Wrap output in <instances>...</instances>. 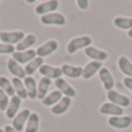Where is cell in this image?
<instances>
[{"instance_id": "6", "label": "cell", "mask_w": 132, "mask_h": 132, "mask_svg": "<svg viewBox=\"0 0 132 132\" xmlns=\"http://www.w3.org/2000/svg\"><path fill=\"white\" fill-rule=\"evenodd\" d=\"M108 124L114 129H118V130H123V129H128L132 124V117L131 116H112L109 117L108 119Z\"/></svg>"}, {"instance_id": "28", "label": "cell", "mask_w": 132, "mask_h": 132, "mask_svg": "<svg viewBox=\"0 0 132 132\" xmlns=\"http://www.w3.org/2000/svg\"><path fill=\"white\" fill-rule=\"evenodd\" d=\"M115 27L124 30L132 29V18H124V16H117L112 21Z\"/></svg>"}, {"instance_id": "16", "label": "cell", "mask_w": 132, "mask_h": 132, "mask_svg": "<svg viewBox=\"0 0 132 132\" xmlns=\"http://www.w3.org/2000/svg\"><path fill=\"white\" fill-rule=\"evenodd\" d=\"M21 102H22V98H20L18 95H14L13 97H11L8 107H7L6 111H5L7 118L13 119L14 117L19 114V109H20V107H21Z\"/></svg>"}, {"instance_id": "21", "label": "cell", "mask_w": 132, "mask_h": 132, "mask_svg": "<svg viewBox=\"0 0 132 132\" xmlns=\"http://www.w3.org/2000/svg\"><path fill=\"white\" fill-rule=\"evenodd\" d=\"M63 74L66 75L68 78H73V79H77V78L82 77V67L80 66H73L70 64H64L60 67Z\"/></svg>"}, {"instance_id": "12", "label": "cell", "mask_w": 132, "mask_h": 132, "mask_svg": "<svg viewBox=\"0 0 132 132\" xmlns=\"http://www.w3.org/2000/svg\"><path fill=\"white\" fill-rule=\"evenodd\" d=\"M55 86L57 87V90H59L64 96H67V97L72 98L77 95L75 89L73 88L66 80L63 79V78H59V79L55 80Z\"/></svg>"}, {"instance_id": "4", "label": "cell", "mask_w": 132, "mask_h": 132, "mask_svg": "<svg viewBox=\"0 0 132 132\" xmlns=\"http://www.w3.org/2000/svg\"><path fill=\"white\" fill-rule=\"evenodd\" d=\"M41 22L45 26H65L66 18L62 13L53 12V13L41 16Z\"/></svg>"}, {"instance_id": "3", "label": "cell", "mask_w": 132, "mask_h": 132, "mask_svg": "<svg viewBox=\"0 0 132 132\" xmlns=\"http://www.w3.org/2000/svg\"><path fill=\"white\" fill-rule=\"evenodd\" d=\"M24 38V32L16 30V31H1L0 32V41L5 44L14 45L18 44Z\"/></svg>"}, {"instance_id": "1", "label": "cell", "mask_w": 132, "mask_h": 132, "mask_svg": "<svg viewBox=\"0 0 132 132\" xmlns=\"http://www.w3.org/2000/svg\"><path fill=\"white\" fill-rule=\"evenodd\" d=\"M92 44V37L84 35V36H79V37H74L72 38L66 45V51L70 55L75 53L78 50L80 49H86L88 46H90Z\"/></svg>"}, {"instance_id": "32", "label": "cell", "mask_w": 132, "mask_h": 132, "mask_svg": "<svg viewBox=\"0 0 132 132\" xmlns=\"http://www.w3.org/2000/svg\"><path fill=\"white\" fill-rule=\"evenodd\" d=\"M77 5L81 11H86V9L89 7V1L88 0H78Z\"/></svg>"}, {"instance_id": "9", "label": "cell", "mask_w": 132, "mask_h": 132, "mask_svg": "<svg viewBox=\"0 0 132 132\" xmlns=\"http://www.w3.org/2000/svg\"><path fill=\"white\" fill-rule=\"evenodd\" d=\"M58 49V42L56 39H50V41L45 42L44 44H42L41 46H38L36 50V55L37 57H48V56L52 55L56 50Z\"/></svg>"}, {"instance_id": "30", "label": "cell", "mask_w": 132, "mask_h": 132, "mask_svg": "<svg viewBox=\"0 0 132 132\" xmlns=\"http://www.w3.org/2000/svg\"><path fill=\"white\" fill-rule=\"evenodd\" d=\"M9 96L5 93L2 89H0V110L1 111H6L7 107H8V103H9Z\"/></svg>"}, {"instance_id": "20", "label": "cell", "mask_w": 132, "mask_h": 132, "mask_svg": "<svg viewBox=\"0 0 132 132\" xmlns=\"http://www.w3.org/2000/svg\"><path fill=\"white\" fill-rule=\"evenodd\" d=\"M23 84L24 87L27 89V94H28V98L30 100H35L37 98V84L36 80L32 77H26L23 79Z\"/></svg>"}, {"instance_id": "2", "label": "cell", "mask_w": 132, "mask_h": 132, "mask_svg": "<svg viewBox=\"0 0 132 132\" xmlns=\"http://www.w3.org/2000/svg\"><path fill=\"white\" fill-rule=\"evenodd\" d=\"M107 97H108V100H109V102L114 103V104L118 105V107H121V108H126L131 104V100L128 96L118 93V92H116L115 89H111V90L107 92Z\"/></svg>"}, {"instance_id": "29", "label": "cell", "mask_w": 132, "mask_h": 132, "mask_svg": "<svg viewBox=\"0 0 132 132\" xmlns=\"http://www.w3.org/2000/svg\"><path fill=\"white\" fill-rule=\"evenodd\" d=\"M0 89H2L9 97H13L15 95V90H14V87L12 85V80L7 79L4 75H0Z\"/></svg>"}, {"instance_id": "18", "label": "cell", "mask_w": 132, "mask_h": 132, "mask_svg": "<svg viewBox=\"0 0 132 132\" xmlns=\"http://www.w3.org/2000/svg\"><path fill=\"white\" fill-rule=\"evenodd\" d=\"M7 68H8L9 72L14 75V78H19V79L23 80L27 77L26 72H24V68L20 64H18L14 59H12V58H9V59L7 60Z\"/></svg>"}, {"instance_id": "36", "label": "cell", "mask_w": 132, "mask_h": 132, "mask_svg": "<svg viewBox=\"0 0 132 132\" xmlns=\"http://www.w3.org/2000/svg\"><path fill=\"white\" fill-rule=\"evenodd\" d=\"M0 132H5V131H4V129H1V128H0Z\"/></svg>"}, {"instance_id": "11", "label": "cell", "mask_w": 132, "mask_h": 132, "mask_svg": "<svg viewBox=\"0 0 132 132\" xmlns=\"http://www.w3.org/2000/svg\"><path fill=\"white\" fill-rule=\"evenodd\" d=\"M98 78H100L101 82H102L103 87L107 92L114 89L115 86V79L112 77V74L110 73V71L108 70L107 67H102L100 71H98Z\"/></svg>"}, {"instance_id": "5", "label": "cell", "mask_w": 132, "mask_h": 132, "mask_svg": "<svg viewBox=\"0 0 132 132\" xmlns=\"http://www.w3.org/2000/svg\"><path fill=\"white\" fill-rule=\"evenodd\" d=\"M58 7H59V1H57V0H48V1H43L37 5L35 7V13L43 16L46 15V14L56 12V9Z\"/></svg>"}, {"instance_id": "23", "label": "cell", "mask_w": 132, "mask_h": 132, "mask_svg": "<svg viewBox=\"0 0 132 132\" xmlns=\"http://www.w3.org/2000/svg\"><path fill=\"white\" fill-rule=\"evenodd\" d=\"M63 96L64 95H63L59 90H53V92H51L50 94H48V95L42 100V104L45 105V107H51L52 108L56 103H58L60 100H62Z\"/></svg>"}, {"instance_id": "27", "label": "cell", "mask_w": 132, "mask_h": 132, "mask_svg": "<svg viewBox=\"0 0 132 132\" xmlns=\"http://www.w3.org/2000/svg\"><path fill=\"white\" fill-rule=\"evenodd\" d=\"M118 68L128 78H132V63L130 62V59L128 57L121 56L118 58Z\"/></svg>"}, {"instance_id": "8", "label": "cell", "mask_w": 132, "mask_h": 132, "mask_svg": "<svg viewBox=\"0 0 132 132\" xmlns=\"http://www.w3.org/2000/svg\"><path fill=\"white\" fill-rule=\"evenodd\" d=\"M37 57L36 55V50H27V51H21V52H15L12 55V59H14L18 64H26L27 65L28 63H30L31 60H34L35 58Z\"/></svg>"}, {"instance_id": "10", "label": "cell", "mask_w": 132, "mask_h": 132, "mask_svg": "<svg viewBox=\"0 0 132 132\" xmlns=\"http://www.w3.org/2000/svg\"><path fill=\"white\" fill-rule=\"evenodd\" d=\"M103 67L102 62H95L92 60L88 64H86L85 67H82V78L85 80H89L90 78H93L96 73H98V71Z\"/></svg>"}, {"instance_id": "34", "label": "cell", "mask_w": 132, "mask_h": 132, "mask_svg": "<svg viewBox=\"0 0 132 132\" xmlns=\"http://www.w3.org/2000/svg\"><path fill=\"white\" fill-rule=\"evenodd\" d=\"M4 131L5 132H18L12 125H5L4 126Z\"/></svg>"}, {"instance_id": "14", "label": "cell", "mask_w": 132, "mask_h": 132, "mask_svg": "<svg viewBox=\"0 0 132 132\" xmlns=\"http://www.w3.org/2000/svg\"><path fill=\"white\" fill-rule=\"evenodd\" d=\"M39 73H41L42 75H43L44 78H48V79H59V78H62V70H60V67H55V66H51V65H42L41 68H39Z\"/></svg>"}, {"instance_id": "17", "label": "cell", "mask_w": 132, "mask_h": 132, "mask_svg": "<svg viewBox=\"0 0 132 132\" xmlns=\"http://www.w3.org/2000/svg\"><path fill=\"white\" fill-rule=\"evenodd\" d=\"M71 103H72V98L67 97V96H63L62 100L51 108V112L53 115H57V116L65 114L68 110V108L71 107Z\"/></svg>"}, {"instance_id": "31", "label": "cell", "mask_w": 132, "mask_h": 132, "mask_svg": "<svg viewBox=\"0 0 132 132\" xmlns=\"http://www.w3.org/2000/svg\"><path fill=\"white\" fill-rule=\"evenodd\" d=\"M15 46L14 45H9V44H5V43H0V55H13L15 52Z\"/></svg>"}, {"instance_id": "13", "label": "cell", "mask_w": 132, "mask_h": 132, "mask_svg": "<svg viewBox=\"0 0 132 132\" xmlns=\"http://www.w3.org/2000/svg\"><path fill=\"white\" fill-rule=\"evenodd\" d=\"M85 55L88 58H90L92 60H95V62H104L109 57L108 52H105L104 50H100V49L92 45L85 49Z\"/></svg>"}, {"instance_id": "26", "label": "cell", "mask_w": 132, "mask_h": 132, "mask_svg": "<svg viewBox=\"0 0 132 132\" xmlns=\"http://www.w3.org/2000/svg\"><path fill=\"white\" fill-rule=\"evenodd\" d=\"M12 85H13L14 90H15V95H18L20 98H28L27 89L24 87L23 80L19 79V78H13L12 79Z\"/></svg>"}, {"instance_id": "24", "label": "cell", "mask_w": 132, "mask_h": 132, "mask_svg": "<svg viewBox=\"0 0 132 132\" xmlns=\"http://www.w3.org/2000/svg\"><path fill=\"white\" fill-rule=\"evenodd\" d=\"M39 129V115L37 112H31L27 121V126L24 132H38Z\"/></svg>"}, {"instance_id": "7", "label": "cell", "mask_w": 132, "mask_h": 132, "mask_svg": "<svg viewBox=\"0 0 132 132\" xmlns=\"http://www.w3.org/2000/svg\"><path fill=\"white\" fill-rule=\"evenodd\" d=\"M30 114H31V111H30L28 108L27 109L21 110V111H19V114L12 119V126H13L18 132L23 131V129H24V124L27 123Z\"/></svg>"}, {"instance_id": "25", "label": "cell", "mask_w": 132, "mask_h": 132, "mask_svg": "<svg viewBox=\"0 0 132 132\" xmlns=\"http://www.w3.org/2000/svg\"><path fill=\"white\" fill-rule=\"evenodd\" d=\"M44 65V59L41 57H36L34 60H31L30 63H28L24 67V72L27 77H31L37 70L41 68V66Z\"/></svg>"}, {"instance_id": "22", "label": "cell", "mask_w": 132, "mask_h": 132, "mask_svg": "<svg viewBox=\"0 0 132 132\" xmlns=\"http://www.w3.org/2000/svg\"><path fill=\"white\" fill-rule=\"evenodd\" d=\"M51 84H52V81H51L50 79H48V78L43 77L39 80L38 84H37V98H39V100L42 101L48 95V92H49V88H50Z\"/></svg>"}, {"instance_id": "33", "label": "cell", "mask_w": 132, "mask_h": 132, "mask_svg": "<svg viewBox=\"0 0 132 132\" xmlns=\"http://www.w3.org/2000/svg\"><path fill=\"white\" fill-rule=\"evenodd\" d=\"M123 84H124V86H125L126 88H128L129 90L132 93V78L125 77L124 78V80H123Z\"/></svg>"}, {"instance_id": "15", "label": "cell", "mask_w": 132, "mask_h": 132, "mask_svg": "<svg viewBox=\"0 0 132 132\" xmlns=\"http://www.w3.org/2000/svg\"><path fill=\"white\" fill-rule=\"evenodd\" d=\"M100 112L102 115H109V116H123L124 109L111 102H105L100 107Z\"/></svg>"}, {"instance_id": "19", "label": "cell", "mask_w": 132, "mask_h": 132, "mask_svg": "<svg viewBox=\"0 0 132 132\" xmlns=\"http://www.w3.org/2000/svg\"><path fill=\"white\" fill-rule=\"evenodd\" d=\"M36 35L34 34H28L27 36H24V38L22 39L21 42H19L18 44L15 45V50L18 52H21V51H27L30 50L32 45L36 43Z\"/></svg>"}, {"instance_id": "35", "label": "cell", "mask_w": 132, "mask_h": 132, "mask_svg": "<svg viewBox=\"0 0 132 132\" xmlns=\"http://www.w3.org/2000/svg\"><path fill=\"white\" fill-rule=\"evenodd\" d=\"M128 36L130 37V38H132V29H130V30L128 31Z\"/></svg>"}]
</instances>
